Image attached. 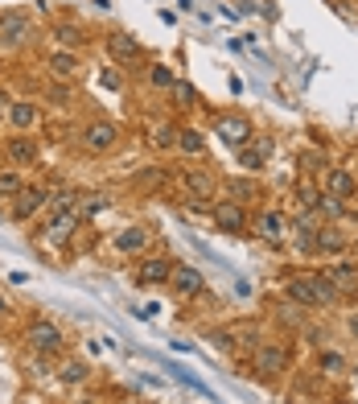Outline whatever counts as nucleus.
Segmentation results:
<instances>
[{
    "mask_svg": "<svg viewBox=\"0 0 358 404\" xmlns=\"http://www.w3.org/2000/svg\"><path fill=\"white\" fill-rule=\"evenodd\" d=\"M42 211H49V186H21L13 194V219L17 223H29Z\"/></svg>",
    "mask_w": 358,
    "mask_h": 404,
    "instance_id": "1",
    "label": "nucleus"
},
{
    "mask_svg": "<svg viewBox=\"0 0 358 404\" xmlns=\"http://www.w3.org/2000/svg\"><path fill=\"white\" fill-rule=\"evenodd\" d=\"M29 347H33L38 355H62V347H66V334H62L54 322L38 317V322H29Z\"/></svg>",
    "mask_w": 358,
    "mask_h": 404,
    "instance_id": "2",
    "label": "nucleus"
},
{
    "mask_svg": "<svg viewBox=\"0 0 358 404\" xmlns=\"http://www.w3.org/2000/svg\"><path fill=\"white\" fill-rule=\"evenodd\" d=\"M251 363H256L264 375H280V371H288V363H293V351H288L284 343H260V347L251 351Z\"/></svg>",
    "mask_w": 358,
    "mask_h": 404,
    "instance_id": "3",
    "label": "nucleus"
},
{
    "mask_svg": "<svg viewBox=\"0 0 358 404\" xmlns=\"http://www.w3.org/2000/svg\"><path fill=\"white\" fill-rule=\"evenodd\" d=\"M215 136L223 140L226 149H235V153H239V149H243V144H247L256 133H251L247 116H219V120H215Z\"/></svg>",
    "mask_w": 358,
    "mask_h": 404,
    "instance_id": "4",
    "label": "nucleus"
},
{
    "mask_svg": "<svg viewBox=\"0 0 358 404\" xmlns=\"http://www.w3.org/2000/svg\"><path fill=\"white\" fill-rule=\"evenodd\" d=\"M202 272L194 269V264H173V272H169V289H173V297L178 301H189V297H198L202 293Z\"/></svg>",
    "mask_w": 358,
    "mask_h": 404,
    "instance_id": "5",
    "label": "nucleus"
},
{
    "mask_svg": "<svg viewBox=\"0 0 358 404\" xmlns=\"http://www.w3.org/2000/svg\"><path fill=\"white\" fill-rule=\"evenodd\" d=\"M33 38V21L25 17V13H0V42L4 45H25Z\"/></svg>",
    "mask_w": 358,
    "mask_h": 404,
    "instance_id": "6",
    "label": "nucleus"
},
{
    "mask_svg": "<svg viewBox=\"0 0 358 404\" xmlns=\"http://www.w3.org/2000/svg\"><path fill=\"white\" fill-rule=\"evenodd\" d=\"M210 219H215V227H219L223 235H243V231H247V215H243L239 202H215V207H210Z\"/></svg>",
    "mask_w": 358,
    "mask_h": 404,
    "instance_id": "7",
    "label": "nucleus"
},
{
    "mask_svg": "<svg viewBox=\"0 0 358 404\" xmlns=\"http://www.w3.org/2000/svg\"><path fill=\"white\" fill-rule=\"evenodd\" d=\"M107 54H111L120 66H136V62L144 58L140 42H136V38H128V33H107Z\"/></svg>",
    "mask_w": 358,
    "mask_h": 404,
    "instance_id": "8",
    "label": "nucleus"
},
{
    "mask_svg": "<svg viewBox=\"0 0 358 404\" xmlns=\"http://www.w3.org/2000/svg\"><path fill=\"white\" fill-rule=\"evenodd\" d=\"M8 120H13V128H17V133H29V128H38L42 107H38L33 99H13V103H8Z\"/></svg>",
    "mask_w": 358,
    "mask_h": 404,
    "instance_id": "9",
    "label": "nucleus"
},
{
    "mask_svg": "<svg viewBox=\"0 0 358 404\" xmlns=\"http://www.w3.org/2000/svg\"><path fill=\"white\" fill-rule=\"evenodd\" d=\"M83 144H87L91 153H107V149L116 144V124H107V120H91L87 128H83Z\"/></svg>",
    "mask_w": 358,
    "mask_h": 404,
    "instance_id": "10",
    "label": "nucleus"
},
{
    "mask_svg": "<svg viewBox=\"0 0 358 404\" xmlns=\"http://www.w3.org/2000/svg\"><path fill=\"white\" fill-rule=\"evenodd\" d=\"M325 280L346 297V293H358V264H350V260H338V264H329L325 269Z\"/></svg>",
    "mask_w": 358,
    "mask_h": 404,
    "instance_id": "11",
    "label": "nucleus"
},
{
    "mask_svg": "<svg viewBox=\"0 0 358 404\" xmlns=\"http://www.w3.org/2000/svg\"><path fill=\"white\" fill-rule=\"evenodd\" d=\"M346 244H350V239H346V231H342L338 223H321V227H317V252H321V256H342Z\"/></svg>",
    "mask_w": 358,
    "mask_h": 404,
    "instance_id": "12",
    "label": "nucleus"
},
{
    "mask_svg": "<svg viewBox=\"0 0 358 404\" xmlns=\"http://www.w3.org/2000/svg\"><path fill=\"white\" fill-rule=\"evenodd\" d=\"M226 198H231V202H239V207L260 202V198H264V181H256V178H231V181H226Z\"/></svg>",
    "mask_w": 358,
    "mask_h": 404,
    "instance_id": "13",
    "label": "nucleus"
},
{
    "mask_svg": "<svg viewBox=\"0 0 358 404\" xmlns=\"http://www.w3.org/2000/svg\"><path fill=\"white\" fill-rule=\"evenodd\" d=\"M75 231H79V211L49 215V223H45V239H49V244H70Z\"/></svg>",
    "mask_w": 358,
    "mask_h": 404,
    "instance_id": "14",
    "label": "nucleus"
},
{
    "mask_svg": "<svg viewBox=\"0 0 358 404\" xmlns=\"http://www.w3.org/2000/svg\"><path fill=\"white\" fill-rule=\"evenodd\" d=\"M4 153H8V161H13V165H33L42 149H38V140H33V136H8Z\"/></svg>",
    "mask_w": 358,
    "mask_h": 404,
    "instance_id": "15",
    "label": "nucleus"
},
{
    "mask_svg": "<svg viewBox=\"0 0 358 404\" xmlns=\"http://www.w3.org/2000/svg\"><path fill=\"white\" fill-rule=\"evenodd\" d=\"M181 181H185V190H189L194 202H210V198H215V178H210L206 170H185Z\"/></svg>",
    "mask_w": 358,
    "mask_h": 404,
    "instance_id": "16",
    "label": "nucleus"
},
{
    "mask_svg": "<svg viewBox=\"0 0 358 404\" xmlns=\"http://www.w3.org/2000/svg\"><path fill=\"white\" fill-rule=\"evenodd\" d=\"M268 153H272V144H268V140H264V136H260L256 144H243V149H239L235 157H239V165H243L247 174H256V170H264V161H268Z\"/></svg>",
    "mask_w": 358,
    "mask_h": 404,
    "instance_id": "17",
    "label": "nucleus"
},
{
    "mask_svg": "<svg viewBox=\"0 0 358 404\" xmlns=\"http://www.w3.org/2000/svg\"><path fill=\"white\" fill-rule=\"evenodd\" d=\"M169 272H173V264H169L165 256H148V260L140 264L136 276H140V285H165V280H169Z\"/></svg>",
    "mask_w": 358,
    "mask_h": 404,
    "instance_id": "18",
    "label": "nucleus"
},
{
    "mask_svg": "<svg viewBox=\"0 0 358 404\" xmlns=\"http://www.w3.org/2000/svg\"><path fill=\"white\" fill-rule=\"evenodd\" d=\"M256 231H260L264 239H272V244H280V239H284V231H288V223H284V215H280V211H264V215L256 219Z\"/></svg>",
    "mask_w": 358,
    "mask_h": 404,
    "instance_id": "19",
    "label": "nucleus"
},
{
    "mask_svg": "<svg viewBox=\"0 0 358 404\" xmlns=\"http://www.w3.org/2000/svg\"><path fill=\"white\" fill-rule=\"evenodd\" d=\"M284 293H288V301H293V306H313V310H317L313 280H309V276H293V280L284 285Z\"/></svg>",
    "mask_w": 358,
    "mask_h": 404,
    "instance_id": "20",
    "label": "nucleus"
},
{
    "mask_svg": "<svg viewBox=\"0 0 358 404\" xmlns=\"http://www.w3.org/2000/svg\"><path fill=\"white\" fill-rule=\"evenodd\" d=\"M226 334H235V338H231V351H256V347H260V326H256V322H243V326H235V330H226Z\"/></svg>",
    "mask_w": 358,
    "mask_h": 404,
    "instance_id": "21",
    "label": "nucleus"
},
{
    "mask_svg": "<svg viewBox=\"0 0 358 404\" xmlns=\"http://www.w3.org/2000/svg\"><path fill=\"white\" fill-rule=\"evenodd\" d=\"M144 244H148V231H144V227H124V231H116V248L128 252V256L144 252Z\"/></svg>",
    "mask_w": 358,
    "mask_h": 404,
    "instance_id": "22",
    "label": "nucleus"
},
{
    "mask_svg": "<svg viewBox=\"0 0 358 404\" xmlns=\"http://www.w3.org/2000/svg\"><path fill=\"white\" fill-rule=\"evenodd\" d=\"M329 194H338L342 202H346V198H355V194H358L355 174H350V170H329Z\"/></svg>",
    "mask_w": 358,
    "mask_h": 404,
    "instance_id": "23",
    "label": "nucleus"
},
{
    "mask_svg": "<svg viewBox=\"0 0 358 404\" xmlns=\"http://www.w3.org/2000/svg\"><path fill=\"white\" fill-rule=\"evenodd\" d=\"M309 280H313V297H317V310H334V306L342 301V293H338V289H334V285L325 280V272H321V276H309Z\"/></svg>",
    "mask_w": 358,
    "mask_h": 404,
    "instance_id": "24",
    "label": "nucleus"
},
{
    "mask_svg": "<svg viewBox=\"0 0 358 404\" xmlns=\"http://www.w3.org/2000/svg\"><path fill=\"white\" fill-rule=\"evenodd\" d=\"M49 70H54V79H70V75L79 70V58H75L70 50H58V54L49 58Z\"/></svg>",
    "mask_w": 358,
    "mask_h": 404,
    "instance_id": "25",
    "label": "nucleus"
},
{
    "mask_svg": "<svg viewBox=\"0 0 358 404\" xmlns=\"http://www.w3.org/2000/svg\"><path fill=\"white\" fill-rule=\"evenodd\" d=\"M178 149H181V153H189V157H202L206 140H202L198 128H178Z\"/></svg>",
    "mask_w": 358,
    "mask_h": 404,
    "instance_id": "26",
    "label": "nucleus"
},
{
    "mask_svg": "<svg viewBox=\"0 0 358 404\" xmlns=\"http://www.w3.org/2000/svg\"><path fill=\"white\" fill-rule=\"evenodd\" d=\"M107 207V194L103 190H91V194H79V202H75V211H79V219H87L95 211H103Z\"/></svg>",
    "mask_w": 358,
    "mask_h": 404,
    "instance_id": "27",
    "label": "nucleus"
},
{
    "mask_svg": "<svg viewBox=\"0 0 358 404\" xmlns=\"http://www.w3.org/2000/svg\"><path fill=\"white\" fill-rule=\"evenodd\" d=\"M317 215H321V219H342V215H346V207H342V198H338V194H329V190H325V194H321V198H317V207H313Z\"/></svg>",
    "mask_w": 358,
    "mask_h": 404,
    "instance_id": "28",
    "label": "nucleus"
},
{
    "mask_svg": "<svg viewBox=\"0 0 358 404\" xmlns=\"http://www.w3.org/2000/svg\"><path fill=\"white\" fill-rule=\"evenodd\" d=\"M153 144H157V149H178V124H169V120L157 124V128H153Z\"/></svg>",
    "mask_w": 358,
    "mask_h": 404,
    "instance_id": "29",
    "label": "nucleus"
},
{
    "mask_svg": "<svg viewBox=\"0 0 358 404\" xmlns=\"http://www.w3.org/2000/svg\"><path fill=\"white\" fill-rule=\"evenodd\" d=\"M62 380H66V384H87V380H91V367H87L83 359L62 363Z\"/></svg>",
    "mask_w": 358,
    "mask_h": 404,
    "instance_id": "30",
    "label": "nucleus"
},
{
    "mask_svg": "<svg viewBox=\"0 0 358 404\" xmlns=\"http://www.w3.org/2000/svg\"><path fill=\"white\" fill-rule=\"evenodd\" d=\"M321 375H329V380H338V375H342V371H346V359H342V355H338V351H321Z\"/></svg>",
    "mask_w": 358,
    "mask_h": 404,
    "instance_id": "31",
    "label": "nucleus"
},
{
    "mask_svg": "<svg viewBox=\"0 0 358 404\" xmlns=\"http://www.w3.org/2000/svg\"><path fill=\"white\" fill-rule=\"evenodd\" d=\"M148 79H153V87H165V91L178 83V75H173L165 62H153V66H148Z\"/></svg>",
    "mask_w": 358,
    "mask_h": 404,
    "instance_id": "32",
    "label": "nucleus"
},
{
    "mask_svg": "<svg viewBox=\"0 0 358 404\" xmlns=\"http://www.w3.org/2000/svg\"><path fill=\"white\" fill-rule=\"evenodd\" d=\"M297 198H301V211H313L317 198H321V190H317L313 181H297Z\"/></svg>",
    "mask_w": 358,
    "mask_h": 404,
    "instance_id": "33",
    "label": "nucleus"
},
{
    "mask_svg": "<svg viewBox=\"0 0 358 404\" xmlns=\"http://www.w3.org/2000/svg\"><path fill=\"white\" fill-rule=\"evenodd\" d=\"M169 91H173V103H178V107H194V103H198V91L189 87V83H181V79Z\"/></svg>",
    "mask_w": 358,
    "mask_h": 404,
    "instance_id": "34",
    "label": "nucleus"
},
{
    "mask_svg": "<svg viewBox=\"0 0 358 404\" xmlns=\"http://www.w3.org/2000/svg\"><path fill=\"white\" fill-rule=\"evenodd\" d=\"M54 38H58L62 45H79V42H83V33H79L75 25H66V21H58V25H54Z\"/></svg>",
    "mask_w": 358,
    "mask_h": 404,
    "instance_id": "35",
    "label": "nucleus"
},
{
    "mask_svg": "<svg viewBox=\"0 0 358 404\" xmlns=\"http://www.w3.org/2000/svg\"><path fill=\"white\" fill-rule=\"evenodd\" d=\"M17 190H21V178H17V174H0V194H4V198H13Z\"/></svg>",
    "mask_w": 358,
    "mask_h": 404,
    "instance_id": "36",
    "label": "nucleus"
},
{
    "mask_svg": "<svg viewBox=\"0 0 358 404\" xmlns=\"http://www.w3.org/2000/svg\"><path fill=\"white\" fill-rule=\"evenodd\" d=\"M107 91H120V75H111V70H103V79H99Z\"/></svg>",
    "mask_w": 358,
    "mask_h": 404,
    "instance_id": "37",
    "label": "nucleus"
},
{
    "mask_svg": "<svg viewBox=\"0 0 358 404\" xmlns=\"http://www.w3.org/2000/svg\"><path fill=\"white\" fill-rule=\"evenodd\" d=\"M49 99H54V103H70V91H66V87H49Z\"/></svg>",
    "mask_w": 358,
    "mask_h": 404,
    "instance_id": "38",
    "label": "nucleus"
},
{
    "mask_svg": "<svg viewBox=\"0 0 358 404\" xmlns=\"http://www.w3.org/2000/svg\"><path fill=\"white\" fill-rule=\"evenodd\" d=\"M305 165H309V174H317V165H325V157L321 153H305Z\"/></svg>",
    "mask_w": 358,
    "mask_h": 404,
    "instance_id": "39",
    "label": "nucleus"
},
{
    "mask_svg": "<svg viewBox=\"0 0 358 404\" xmlns=\"http://www.w3.org/2000/svg\"><path fill=\"white\" fill-rule=\"evenodd\" d=\"M8 103H13V99H8V95L0 91V112H8Z\"/></svg>",
    "mask_w": 358,
    "mask_h": 404,
    "instance_id": "40",
    "label": "nucleus"
},
{
    "mask_svg": "<svg viewBox=\"0 0 358 404\" xmlns=\"http://www.w3.org/2000/svg\"><path fill=\"white\" fill-rule=\"evenodd\" d=\"M350 338H358V314L350 317Z\"/></svg>",
    "mask_w": 358,
    "mask_h": 404,
    "instance_id": "41",
    "label": "nucleus"
},
{
    "mask_svg": "<svg viewBox=\"0 0 358 404\" xmlns=\"http://www.w3.org/2000/svg\"><path fill=\"white\" fill-rule=\"evenodd\" d=\"M75 404H99V401H95V396H79Z\"/></svg>",
    "mask_w": 358,
    "mask_h": 404,
    "instance_id": "42",
    "label": "nucleus"
},
{
    "mask_svg": "<svg viewBox=\"0 0 358 404\" xmlns=\"http://www.w3.org/2000/svg\"><path fill=\"white\" fill-rule=\"evenodd\" d=\"M4 306H8V297H4V289H0V310H4Z\"/></svg>",
    "mask_w": 358,
    "mask_h": 404,
    "instance_id": "43",
    "label": "nucleus"
},
{
    "mask_svg": "<svg viewBox=\"0 0 358 404\" xmlns=\"http://www.w3.org/2000/svg\"><path fill=\"white\" fill-rule=\"evenodd\" d=\"M355 384H358V367H355Z\"/></svg>",
    "mask_w": 358,
    "mask_h": 404,
    "instance_id": "44",
    "label": "nucleus"
},
{
    "mask_svg": "<svg viewBox=\"0 0 358 404\" xmlns=\"http://www.w3.org/2000/svg\"><path fill=\"white\" fill-rule=\"evenodd\" d=\"M124 404H140V401H124Z\"/></svg>",
    "mask_w": 358,
    "mask_h": 404,
    "instance_id": "45",
    "label": "nucleus"
}]
</instances>
